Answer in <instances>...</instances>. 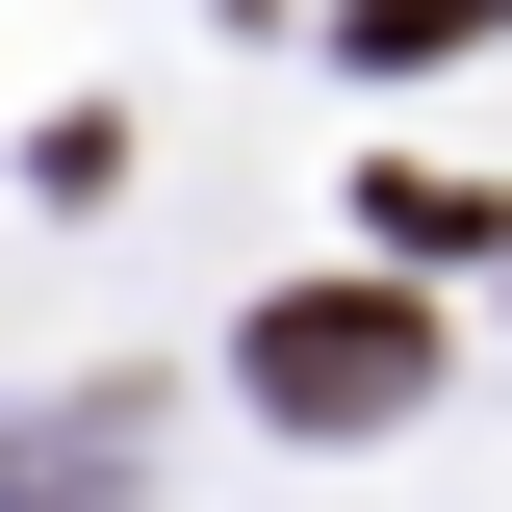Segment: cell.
Wrapping results in <instances>:
<instances>
[{"label":"cell","mask_w":512,"mask_h":512,"mask_svg":"<svg viewBox=\"0 0 512 512\" xmlns=\"http://www.w3.org/2000/svg\"><path fill=\"white\" fill-rule=\"evenodd\" d=\"M231 384L282 436H410V410H436V308H410V282H282V308L231 333Z\"/></svg>","instance_id":"obj_1"},{"label":"cell","mask_w":512,"mask_h":512,"mask_svg":"<svg viewBox=\"0 0 512 512\" xmlns=\"http://www.w3.org/2000/svg\"><path fill=\"white\" fill-rule=\"evenodd\" d=\"M359 231H384V256H512V205H487V180H359Z\"/></svg>","instance_id":"obj_2"},{"label":"cell","mask_w":512,"mask_h":512,"mask_svg":"<svg viewBox=\"0 0 512 512\" xmlns=\"http://www.w3.org/2000/svg\"><path fill=\"white\" fill-rule=\"evenodd\" d=\"M487 26H512V0H487Z\"/></svg>","instance_id":"obj_3"}]
</instances>
